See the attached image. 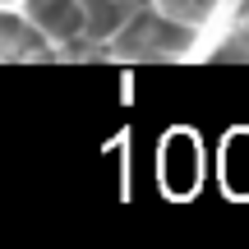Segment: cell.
I'll list each match as a JSON object with an SVG mask.
<instances>
[{"label": "cell", "instance_id": "obj_1", "mask_svg": "<svg viewBox=\"0 0 249 249\" xmlns=\"http://www.w3.org/2000/svg\"><path fill=\"white\" fill-rule=\"evenodd\" d=\"M203 139H198L194 129H171L161 134L157 143V185L166 189V198H176V203H185V198L198 194V185H203Z\"/></svg>", "mask_w": 249, "mask_h": 249}, {"label": "cell", "instance_id": "obj_2", "mask_svg": "<svg viewBox=\"0 0 249 249\" xmlns=\"http://www.w3.org/2000/svg\"><path fill=\"white\" fill-rule=\"evenodd\" d=\"M217 171H222V189L231 198H249V129H235L222 139Z\"/></svg>", "mask_w": 249, "mask_h": 249}]
</instances>
